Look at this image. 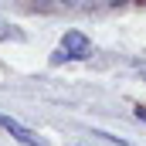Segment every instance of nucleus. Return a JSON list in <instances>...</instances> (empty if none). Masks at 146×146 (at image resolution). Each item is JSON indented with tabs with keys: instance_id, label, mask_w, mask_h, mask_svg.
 <instances>
[{
	"instance_id": "f03ea898",
	"label": "nucleus",
	"mask_w": 146,
	"mask_h": 146,
	"mask_svg": "<svg viewBox=\"0 0 146 146\" xmlns=\"http://www.w3.org/2000/svg\"><path fill=\"white\" fill-rule=\"evenodd\" d=\"M0 129H7L17 143H24V146H44V139H37L34 133H31L24 122H17L14 115H3V112H0Z\"/></svg>"
},
{
	"instance_id": "7ed1b4c3",
	"label": "nucleus",
	"mask_w": 146,
	"mask_h": 146,
	"mask_svg": "<svg viewBox=\"0 0 146 146\" xmlns=\"http://www.w3.org/2000/svg\"><path fill=\"white\" fill-rule=\"evenodd\" d=\"M0 37H14V41H24V31H17L14 24H7V21H0Z\"/></svg>"
},
{
	"instance_id": "f257e3e1",
	"label": "nucleus",
	"mask_w": 146,
	"mask_h": 146,
	"mask_svg": "<svg viewBox=\"0 0 146 146\" xmlns=\"http://www.w3.org/2000/svg\"><path fill=\"white\" fill-rule=\"evenodd\" d=\"M88 54H92V41L82 34V31H65L58 51H54V58H51V65H61V61H85Z\"/></svg>"
},
{
	"instance_id": "20e7f679",
	"label": "nucleus",
	"mask_w": 146,
	"mask_h": 146,
	"mask_svg": "<svg viewBox=\"0 0 146 146\" xmlns=\"http://www.w3.org/2000/svg\"><path fill=\"white\" fill-rule=\"evenodd\" d=\"M61 3H68V7H72V3H78V0H61Z\"/></svg>"
}]
</instances>
